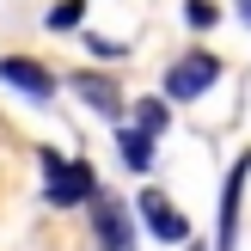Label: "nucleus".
<instances>
[{"mask_svg": "<svg viewBox=\"0 0 251 251\" xmlns=\"http://www.w3.org/2000/svg\"><path fill=\"white\" fill-rule=\"evenodd\" d=\"M43 172H49V184H43V202H49V208H74V202H92V196H98L92 166H80V159L43 153Z\"/></svg>", "mask_w": 251, "mask_h": 251, "instance_id": "obj_1", "label": "nucleus"}, {"mask_svg": "<svg viewBox=\"0 0 251 251\" xmlns=\"http://www.w3.org/2000/svg\"><path fill=\"white\" fill-rule=\"evenodd\" d=\"M215 80H221V61L208 55V49H190V55L172 61V74H166V98H178V104H184V98H202Z\"/></svg>", "mask_w": 251, "mask_h": 251, "instance_id": "obj_2", "label": "nucleus"}, {"mask_svg": "<svg viewBox=\"0 0 251 251\" xmlns=\"http://www.w3.org/2000/svg\"><path fill=\"white\" fill-rule=\"evenodd\" d=\"M141 227L153 233V239H166V245H190V221L178 215V202H172L166 190H141Z\"/></svg>", "mask_w": 251, "mask_h": 251, "instance_id": "obj_3", "label": "nucleus"}, {"mask_svg": "<svg viewBox=\"0 0 251 251\" xmlns=\"http://www.w3.org/2000/svg\"><path fill=\"white\" fill-rule=\"evenodd\" d=\"M245 178H251V153L233 159L227 184H221V239H215V251H233V245H239V196H245Z\"/></svg>", "mask_w": 251, "mask_h": 251, "instance_id": "obj_4", "label": "nucleus"}, {"mask_svg": "<svg viewBox=\"0 0 251 251\" xmlns=\"http://www.w3.org/2000/svg\"><path fill=\"white\" fill-rule=\"evenodd\" d=\"M0 80H6L12 92H25V98H55V74L37 68L31 55H6L0 61Z\"/></svg>", "mask_w": 251, "mask_h": 251, "instance_id": "obj_5", "label": "nucleus"}, {"mask_svg": "<svg viewBox=\"0 0 251 251\" xmlns=\"http://www.w3.org/2000/svg\"><path fill=\"white\" fill-rule=\"evenodd\" d=\"M92 227H98V245L104 251H135V227H129V215L117 202H98L92 196Z\"/></svg>", "mask_w": 251, "mask_h": 251, "instance_id": "obj_6", "label": "nucleus"}, {"mask_svg": "<svg viewBox=\"0 0 251 251\" xmlns=\"http://www.w3.org/2000/svg\"><path fill=\"white\" fill-rule=\"evenodd\" d=\"M74 92L86 98L92 110H104V117H123V92H117V80H104V74H74Z\"/></svg>", "mask_w": 251, "mask_h": 251, "instance_id": "obj_7", "label": "nucleus"}, {"mask_svg": "<svg viewBox=\"0 0 251 251\" xmlns=\"http://www.w3.org/2000/svg\"><path fill=\"white\" fill-rule=\"evenodd\" d=\"M117 147H123V166H129V172H147V166H153V135L117 129Z\"/></svg>", "mask_w": 251, "mask_h": 251, "instance_id": "obj_8", "label": "nucleus"}, {"mask_svg": "<svg viewBox=\"0 0 251 251\" xmlns=\"http://www.w3.org/2000/svg\"><path fill=\"white\" fill-rule=\"evenodd\" d=\"M166 117H172L166 98H147V104H135V129H141V135H159V129H166Z\"/></svg>", "mask_w": 251, "mask_h": 251, "instance_id": "obj_9", "label": "nucleus"}, {"mask_svg": "<svg viewBox=\"0 0 251 251\" xmlns=\"http://www.w3.org/2000/svg\"><path fill=\"white\" fill-rule=\"evenodd\" d=\"M80 0H61V6H49V31H74V25H80Z\"/></svg>", "mask_w": 251, "mask_h": 251, "instance_id": "obj_10", "label": "nucleus"}, {"mask_svg": "<svg viewBox=\"0 0 251 251\" xmlns=\"http://www.w3.org/2000/svg\"><path fill=\"white\" fill-rule=\"evenodd\" d=\"M184 19H190L196 31H208V25H215V0H190V6H184Z\"/></svg>", "mask_w": 251, "mask_h": 251, "instance_id": "obj_11", "label": "nucleus"}, {"mask_svg": "<svg viewBox=\"0 0 251 251\" xmlns=\"http://www.w3.org/2000/svg\"><path fill=\"white\" fill-rule=\"evenodd\" d=\"M233 6H239V19H245V25H251V0H233Z\"/></svg>", "mask_w": 251, "mask_h": 251, "instance_id": "obj_12", "label": "nucleus"}, {"mask_svg": "<svg viewBox=\"0 0 251 251\" xmlns=\"http://www.w3.org/2000/svg\"><path fill=\"white\" fill-rule=\"evenodd\" d=\"M190 251H202V245H190Z\"/></svg>", "mask_w": 251, "mask_h": 251, "instance_id": "obj_13", "label": "nucleus"}]
</instances>
